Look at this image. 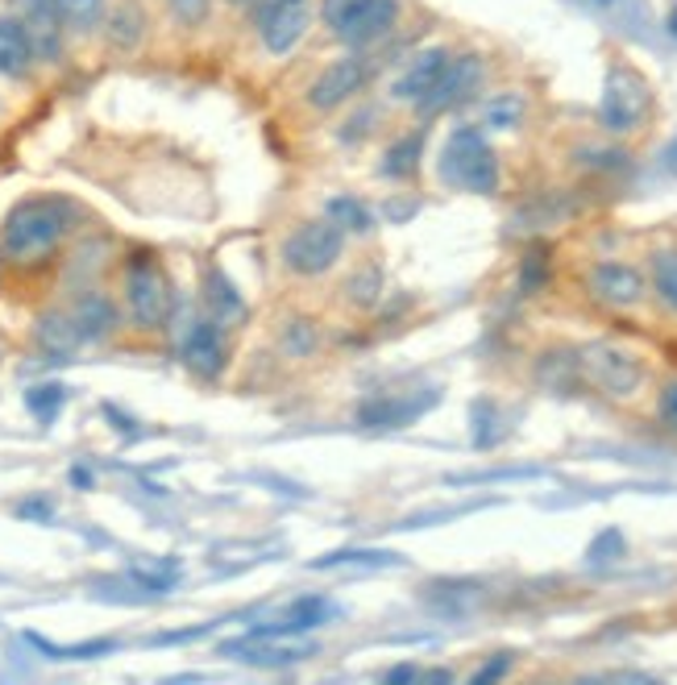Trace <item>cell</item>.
Listing matches in <instances>:
<instances>
[{
	"label": "cell",
	"instance_id": "obj_1",
	"mask_svg": "<svg viewBox=\"0 0 677 685\" xmlns=\"http://www.w3.org/2000/svg\"><path fill=\"white\" fill-rule=\"evenodd\" d=\"M75 208L59 195H29L13 213L4 216L0 229V254L17 266H34L59 254L63 237L71 233Z\"/></svg>",
	"mask_w": 677,
	"mask_h": 685
},
{
	"label": "cell",
	"instance_id": "obj_2",
	"mask_svg": "<svg viewBox=\"0 0 677 685\" xmlns=\"http://www.w3.org/2000/svg\"><path fill=\"white\" fill-rule=\"evenodd\" d=\"M578 366H582V386L611 403H636L653 386V370L644 354L624 341H590L578 350Z\"/></svg>",
	"mask_w": 677,
	"mask_h": 685
},
{
	"label": "cell",
	"instance_id": "obj_3",
	"mask_svg": "<svg viewBox=\"0 0 677 685\" xmlns=\"http://www.w3.org/2000/svg\"><path fill=\"white\" fill-rule=\"evenodd\" d=\"M121 304H125V320L138 332H163L171 325L175 291L163 262L150 250H134L121 262Z\"/></svg>",
	"mask_w": 677,
	"mask_h": 685
},
{
	"label": "cell",
	"instance_id": "obj_4",
	"mask_svg": "<svg viewBox=\"0 0 677 685\" xmlns=\"http://www.w3.org/2000/svg\"><path fill=\"white\" fill-rule=\"evenodd\" d=\"M441 179L453 191L494 195L503 188V166L478 125H457L441 150Z\"/></svg>",
	"mask_w": 677,
	"mask_h": 685
},
{
	"label": "cell",
	"instance_id": "obj_5",
	"mask_svg": "<svg viewBox=\"0 0 677 685\" xmlns=\"http://www.w3.org/2000/svg\"><path fill=\"white\" fill-rule=\"evenodd\" d=\"M656 109L653 84L636 72L631 63H611L607 84H603V100H599V125L611 138H636L649 129Z\"/></svg>",
	"mask_w": 677,
	"mask_h": 685
},
{
	"label": "cell",
	"instance_id": "obj_6",
	"mask_svg": "<svg viewBox=\"0 0 677 685\" xmlns=\"http://www.w3.org/2000/svg\"><path fill=\"white\" fill-rule=\"evenodd\" d=\"M346 237L350 233L337 220H328V216L300 220L279 245L283 270L296 275V279H321V275H328L337 262L346 258Z\"/></svg>",
	"mask_w": 677,
	"mask_h": 685
},
{
	"label": "cell",
	"instance_id": "obj_7",
	"mask_svg": "<svg viewBox=\"0 0 677 685\" xmlns=\"http://www.w3.org/2000/svg\"><path fill=\"white\" fill-rule=\"evenodd\" d=\"M582 291L590 295V304H599L611 316H628L649 304V275L636 262L594 258L582 270Z\"/></svg>",
	"mask_w": 677,
	"mask_h": 685
},
{
	"label": "cell",
	"instance_id": "obj_8",
	"mask_svg": "<svg viewBox=\"0 0 677 685\" xmlns=\"http://www.w3.org/2000/svg\"><path fill=\"white\" fill-rule=\"evenodd\" d=\"M374 79V63L366 50H350V54H341V59H333L328 67H321V75L312 79L304 88V104L312 113H337V109H346L353 104L358 96L371 88Z\"/></svg>",
	"mask_w": 677,
	"mask_h": 685
},
{
	"label": "cell",
	"instance_id": "obj_9",
	"mask_svg": "<svg viewBox=\"0 0 677 685\" xmlns=\"http://www.w3.org/2000/svg\"><path fill=\"white\" fill-rule=\"evenodd\" d=\"M250 13H254L258 42L275 59L291 54L312 29V4L308 0H254Z\"/></svg>",
	"mask_w": 677,
	"mask_h": 685
},
{
	"label": "cell",
	"instance_id": "obj_10",
	"mask_svg": "<svg viewBox=\"0 0 677 685\" xmlns=\"http://www.w3.org/2000/svg\"><path fill=\"white\" fill-rule=\"evenodd\" d=\"M482 88H487V59H482L478 50H457V54L449 59L444 75L437 79V88L424 96V104L416 109V113H421L424 120L441 117V113H453V109L469 104Z\"/></svg>",
	"mask_w": 677,
	"mask_h": 685
},
{
	"label": "cell",
	"instance_id": "obj_11",
	"mask_svg": "<svg viewBox=\"0 0 677 685\" xmlns=\"http://www.w3.org/2000/svg\"><path fill=\"white\" fill-rule=\"evenodd\" d=\"M179 357L184 366L200 382H216L229 366V341H225V325H216L212 316H196L184 329L179 341Z\"/></svg>",
	"mask_w": 677,
	"mask_h": 685
},
{
	"label": "cell",
	"instance_id": "obj_12",
	"mask_svg": "<svg viewBox=\"0 0 677 685\" xmlns=\"http://www.w3.org/2000/svg\"><path fill=\"white\" fill-rule=\"evenodd\" d=\"M449 59H453V50L449 47H424L421 54L403 67V75H399L396 84H391V100L421 109L424 96L437 88V79H441L444 67H449Z\"/></svg>",
	"mask_w": 677,
	"mask_h": 685
},
{
	"label": "cell",
	"instance_id": "obj_13",
	"mask_svg": "<svg viewBox=\"0 0 677 685\" xmlns=\"http://www.w3.org/2000/svg\"><path fill=\"white\" fill-rule=\"evenodd\" d=\"M22 4V25L29 29L34 54L42 63H54L63 54V4L59 0H17Z\"/></svg>",
	"mask_w": 677,
	"mask_h": 685
},
{
	"label": "cell",
	"instance_id": "obj_14",
	"mask_svg": "<svg viewBox=\"0 0 677 685\" xmlns=\"http://www.w3.org/2000/svg\"><path fill=\"white\" fill-rule=\"evenodd\" d=\"M399 25H403V0H371V4H366V13H362V17H358V25L350 29L346 47H350V50L383 47V42L396 34Z\"/></svg>",
	"mask_w": 677,
	"mask_h": 685
},
{
	"label": "cell",
	"instance_id": "obj_15",
	"mask_svg": "<svg viewBox=\"0 0 677 685\" xmlns=\"http://www.w3.org/2000/svg\"><path fill=\"white\" fill-rule=\"evenodd\" d=\"M644 275H649V300L677 320V241H661L649 250Z\"/></svg>",
	"mask_w": 677,
	"mask_h": 685
},
{
	"label": "cell",
	"instance_id": "obj_16",
	"mask_svg": "<svg viewBox=\"0 0 677 685\" xmlns=\"http://www.w3.org/2000/svg\"><path fill=\"white\" fill-rule=\"evenodd\" d=\"M200 291H204V316H212L216 325H225V329H237L246 316H250V307L246 300L237 295V287L221 275V266H204V279H200Z\"/></svg>",
	"mask_w": 677,
	"mask_h": 685
},
{
	"label": "cell",
	"instance_id": "obj_17",
	"mask_svg": "<svg viewBox=\"0 0 677 685\" xmlns=\"http://www.w3.org/2000/svg\"><path fill=\"white\" fill-rule=\"evenodd\" d=\"M71 320H75V329H79L84 341H104V337L121 325L117 304H113L104 291H96V287H88V291L75 300V307H71Z\"/></svg>",
	"mask_w": 677,
	"mask_h": 685
},
{
	"label": "cell",
	"instance_id": "obj_18",
	"mask_svg": "<svg viewBox=\"0 0 677 685\" xmlns=\"http://www.w3.org/2000/svg\"><path fill=\"white\" fill-rule=\"evenodd\" d=\"M34 42H29V29L22 25V17H0V75L9 79H25L34 67Z\"/></svg>",
	"mask_w": 677,
	"mask_h": 685
},
{
	"label": "cell",
	"instance_id": "obj_19",
	"mask_svg": "<svg viewBox=\"0 0 677 685\" xmlns=\"http://www.w3.org/2000/svg\"><path fill=\"white\" fill-rule=\"evenodd\" d=\"M524 117H528V96L515 92V88L482 96V104H478V120L491 134H512V129L524 125Z\"/></svg>",
	"mask_w": 677,
	"mask_h": 685
},
{
	"label": "cell",
	"instance_id": "obj_20",
	"mask_svg": "<svg viewBox=\"0 0 677 685\" xmlns=\"http://www.w3.org/2000/svg\"><path fill=\"white\" fill-rule=\"evenodd\" d=\"M383 266L378 262H358L350 275H346V283H341V304L350 307V312H374L378 300H383Z\"/></svg>",
	"mask_w": 677,
	"mask_h": 685
},
{
	"label": "cell",
	"instance_id": "obj_21",
	"mask_svg": "<svg viewBox=\"0 0 677 685\" xmlns=\"http://www.w3.org/2000/svg\"><path fill=\"white\" fill-rule=\"evenodd\" d=\"M421 154H424V125L416 129H408V134H399L396 142H387L383 150V163H378V175H387V179H412L416 170H421Z\"/></svg>",
	"mask_w": 677,
	"mask_h": 685
},
{
	"label": "cell",
	"instance_id": "obj_22",
	"mask_svg": "<svg viewBox=\"0 0 677 685\" xmlns=\"http://www.w3.org/2000/svg\"><path fill=\"white\" fill-rule=\"evenodd\" d=\"M537 382L540 386H549V391H574V386H582V366H578V350H544L537 357Z\"/></svg>",
	"mask_w": 677,
	"mask_h": 685
},
{
	"label": "cell",
	"instance_id": "obj_23",
	"mask_svg": "<svg viewBox=\"0 0 677 685\" xmlns=\"http://www.w3.org/2000/svg\"><path fill=\"white\" fill-rule=\"evenodd\" d=\"M432 403V395L428 399H421V395H412V399H396V395H378V399L362 403V411H358V420L366 428H399L408 424L416 411H424Z\"/></svg>",
	"mask_w": 677,
	"mask_h": 685
},
{
	"label": "cell",
	"instance_id": "obj_24",
	"mask_svg": "<svg viewBox=\"0 0 677 685\" xmlns=\"http://www.w3.org/2000/svg\"><path fill=\"white\" fill-rule=\"evenodd\" d=\"M38 345L54 357H67L84 345V337H79V329H75L71 312H50V316L38 320Z\"/></svg>",
	"mask_w": 677,
	"mask_h": 685
},
{
	"label": "cell",
	"instance_id": "obj_25",
	"mask_svg": "<svg viewBox=\"0 0 677 685\" xmlns=\"http://www.w3.org/2000/svg\"><path fill=\"white\" fill-rule=\"evenodd\" d=\"M325 216H328V220H337L346 233H358V237L374 233L371 208H366L362 200H353V195H333V200L325 204Z\"/></svg>",
	"mask_w": 677,
	"mask_h": 685
},
{
	"label": "cell",
	"instance_id": "obj_26",
	"mask_svg": "<svg viewBox=\"0 0 677 685\" xmlns=\"http://www.w3.org/2000/svg\"><path fill=\"white\" fill-rule=\"evenodd\" d=\"M279 345L287 357H312L316 350H321V325L308 320V316H296V320L283 325Z\"/></svg>",
	"mask_w": 677,
	"mask_h": 685
},
{
	"label": "cell",
	"instance_id": "obj_27",
	"mask_svg": "<svg viewBox=\"0 0 677 685\" xmlns=\"http://www.w3.org/2000/svg\"><path fill=\"white\" fill-rule=\"evenodd\" d=\"M366 4L371 0H321V22H325V29L333 34V38H350V29L358 25V17L366 13Z\"/></svg>",
	"mask_w": 677,
	"mask_h": 685
},
{
	"label": "cell",
	"instance_id": "obj_28",
	"mask_svg": "<svg viewBox=\"0 0 677 685\" xmlns=\"http://www.w3.org/2000/svg\"><path fill=\"white\" fill-rule=\"evenodd\" d=\"M549 275H553V258H549V245H528L524 258H519V287L528 295H540L549 287Z\"/></svg>",
	"mask_w": 677,
	"mask_h": 685
},
{
	"label": "cell",
	"instance_id": "obj_29",
	"mask_svg": "<svg viewBox=\"0 0 677 685\" xmlns=\"http://www.w3.org/2000/svg\"><path fill=\"white\" fill-rule=\"evenodd\" d=\"M63 399H67V391H63L59 382H42V386H29V391H25V407H29L42 424H50V420L59 416Z\"/></svg>",
	"mask_w": 677,
	"mask_h": 685
},
{
	"label": "cell",
	"instance_id": "obj_30",
	"mask_svg": "<svg viewBox=\"0 0 677 685\" xmlns=\"http://www.w3.org/2000/svg\"><path fill=\"white\" fill-rule=\"evenodd\" d=\"M653 416L669 436H677V375L674 379H661L653 386Z\"/></svg>",
	"mask_w": 677,
	"mask_h": 685
},
{
	"label": "cell",
	"instance_id": "obj_31",
	"mask_svg": "<svg viewBox=\"0 0 677 685\" xmlns=\"http://www.w3.org/2000/svg\"><path fill=\"white\" fill-rule=\"evenodd\" d=\"M34 648H42L47 657H63V661H75V657H100V652H109L113 644L109 639H96V644H79V648H59V644H47L42 636H29Z\"/></svg>",
	"mask_w": 677,
	"mask_h": 685
},
{
	"label": "cell",
	"instance_id": "obj_32",
	"mask_svg": "<svg viewBox=\"0 0 677 685\" xmlns=\"http://www.w3.org/2000/svg\"><path fill=\"white\" fill-rule=\"evenodd\" d=\"M374 120H378V109H358V113H353V117L346 120L350 129H341V138H346V142L358 145V142H362V138H371L374 129H378Z\"/></svg>",
	"mask_w": 677,
	"mask_h": 685
},
{
	"label": "cell",
	"instance_id": "obj_33",
	"mask_svg": "<svg viewBox=\"0 0 677 685\" xmlns=\"http://www.w3.org/2000/svg\"><path fill=\"white\" fill-rule=\"evenodd\" d=\"M59 4L67 17H79V22H92L96 9H100V0H59Z\"/></svg>",
	"mask_w": 677,
	"mask_h": 685
},
{
	"label": "cell",
	"instance_id": "obj_34",
	"mask_svg": "<svg viewBox=\"0 0 677 685\" xmlns=\"http://www.w3.org/2000/svg\"><path fill=\"white\" fill-rule=\"evenodd\" d=\"M383 677H387V682H424V669H416V664H399V669H387Z\"/></svg>",
	"mask_w": 677,
	"mask_h": 685
},
{
	"label": "cell",
	"instance_id": "obj_35",
	"mask_svg": "<svg viewBox=\"0 0 677 685\" xmlns=\"http://www.w3.org/2000/svg\"><path fill=\"white\" fill-rule=\"evenodd\" d=\"M507 664L512 661H494V664H482L478 673H474V682H494V677H503L507 673Z\"/></svg>",
	"mask_w": 677,
	"mask_h": 685
},
{
	"label": "cell",
	"instance_id": "obj_36",
	"mask_svg": "<svg viewBox=\"0 0 677 685\" xmlns=\"http://www.w3.org/2000/svg\"><path fill=\"white\" fill-rule=\"evenodd\" d=\"M17 516H38V520H47L50 503H22V507H17Z\"/></svg>",
	"mask_w": 677,
	"mask_h": 685
},
{
	"label": "cell",
	"instance_id": "obj_37",
	"mask_svg": "<svg viewBox=\"0 0 677 685\" xmlns=\"http://www.w3.org/2000/svg\"><path fill=\"white\" fill-rule=\"evenodd\" d=\"M71 482H75V486H92V470L75 466V470H71Z\"/></svg>",
	"mask_w": 677,
	"mask_h": 685
},
{
	"label": "cell",
	"instance_id": "obj_38",
	"mask_svg": "<svg viewBox=\"0 0 677 685\" xmlns=\"http://www.w3.org/2000/svg\"><path fill=\"white\" fill-rule=\"evenodd\" d=\"M669 34H677V4L669 9Z\"/></svg>",
	"mask_w": 677,
	"mask_h": 685
},
{
	"label": "cell",
	"instance_id": "obj_39",
	"mask_svg": "<svg viewBox=\"0 0 677 685\" xmlns=\"http://www.w3.org/2000/svg\"><path fill=\"white\" fill-rule=\"evenodd\" d=\"M225 4H234V9H250L254 0H225Z\"/></svg>",
	"mask_w": 677,
	"mask_h": 685
}]
</instances>
